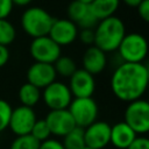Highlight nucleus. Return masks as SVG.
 <instances>
[{"label": "nucleus", "mask_w": 149, "mask_h": 149, "mask_svg": "<svg viewBox=\"0 0 149 149\" xmlns=\"http://www.w3.org/2000/svg\"><path fill=\"white\" fill-rule=\"evenodd\" d=\"M149 79V70L144 63H120L112 73L111 88L121 101L130 102L142 98Z\"/></svg>", "instance_id": "obj_1"}, {"label": "nucleus", "mask_w": 149, "mask_h": 149, "mask_svg": "<svg viewBox=\"0 0 149 149\" xmlns=\"http://www.w3.org/2000/svg\"><path fill=\"white\" fill-rule=\"evenodd\" d=\"M93 30H94L93 45H95L104 52L116 51L123 36L126 35V26L123 21L115 15L99 20Z\"/></svg>", "instance_id": "obj_2"}, {"label": "nucleus", "mask_w": 149, "mask_h": 149, "mask_svg": "<svg viewBox=\"0 0 149 149\" xmlns=\"http://www.w3.org/2000/svg\"><path fill=\"white\" fill-rule=\"evenodd\" d=\"M51 14L42 7H28L21 15L22 30L30 37H40L48 35L54 22Z\"/></svg>", "instance_id": "obj_3"}, {"label": "nucleus", "mask_w": 149, "mask_h": 149, "mask_svg": "<svg viewBox=\"0 0 149 149\" xmlns=\"http://www.w3.org/2000/svg\"><path fill=\"white\" fill-rule=\"evenodd\" d=\"M122 62L143 63L148 54V42L140 33L126 34L116 49Z\"/></svg>", "instance_id": "obj_4"}, {"label": "nucleus", "mask_w": 149, "mask_h": 149, "mask_svg": "<svg viewBox=\"0 0 149 149\" xmlns=\"http://www.w3.org/2000/svg\"><path fill=\"white\" fill-rule=\"evenodd\" d=\"M125 122L136 133L146 135L149 130V104L140 98L128 102L125 109Z\"/></svg>", "instance_id": "obj_5"}, {"label": "nucleus", "mask_w": 149, "mask_h": 149, "mask_svg": "<svg viewBox=\"0 0 149 149\" xmlns=\"http://www.w3.org/2000/svg\"><path fill=\"white\" fill-rule=\"evenodd\" d=\"M68 111L73 118L76 126L85 128L97 120L99 107L92 97L73 98L68 107Z\"/></svg>", "instance_id": "obj_6"}, {"label": "nucleus", "mask_w": 149, "mask_h": 149, "mask_svg": "<svg viewBox=\"0 0 149 149\" xmlns=\"http://www.w3.org/2000/svg\"><path fill=\"white\" fill-rule=\"evenodd\" d=\"M41 99L50 111H54L68 108L73 97L66 84L55 80L43 88Z\"/></svg>", "instance_id": "obj_7"}, {"label": "nucleus", "mask_w": 149, "mask_h": 149, "mask_svg": "<svg viewBox=\"0 0 149 149\" xmlns=\"http://www.w3.org/2000/svg\"><path fill=\"white\" fill-rule=\"evenodd\" d=\"M30 56L35 62L54 64L62 55L61 47L54 42L48 35L33 38L29 47Z\"/></svg>", "instance_id": "obj_8"}, {"label": "nucleus", "mask_w": 149, "mask_h": 149, "mask_svg": "<svg viewBox=\"0 0 149 149\" xmlns=\"http://www.w3.org/2000/svg\"><path fill=\"white\" fill-rule=\"evenodd\" d=\"M36 120L37 118L34 108L21 105L12 109L8 128L16 136L30 134V130Z\"/></svg>", "instance_id": "obj_9"}, {"label": "nucleus", "mask_w": 149, "mask_h": 149, "mask_svg": "<svg viewBox=\"0 0 149 149\" xmlns=\"http://www.w3.org/2000/svg\"><path fill=\"white\" fill-rule=\"evenodd\" d=\"M83 129L86 147L92 149H104L109 144L111 125L108 122L95 120Z\"/></svg>", "instance_id": "obj_10"}, {"label": "nucleus", "mask_w": 149, "mask_h": 149, "mask_svg": "<svg viewBox=\"0 0 149 149\" xmlns=\"http://www.w3.org/2000/svg\"><path fill=\"white\" fill-rule=\"evenodd\" d=\"M78 27L74 22L69 19H55L48 36L56 42L59 47L70 45L77 40L78 36Z\"/></svg>", "instance_id": "obj_11"}, {"label": "nucleus", "mask_w": 149, "mask_h": 149, "mask_svg": "<svg viewBox=\"0 0 149 149\" xmlns=\"http://www.w3.org/2000/svg\"><path fill=\"white\" fill-rule=\"evenodd\" d=\"M69 88L73 98L92 97L95 91L94 76L84 69H77L69 78Z\"/></svg>", "instance_id": "obj_12"}, {"label": "nucleus", "mask_w": 149, "mask_h": 149, "mask_svg": "<svg viewBox=\"0 0 149 149\" xmlns=\"http://www.w3.org/2000/svg\"><path fill=\"white\" fill-rule=\"evenodd\" d=\"M44 120L49 127L51 135H55L57 137H63L76 127L74 120L68 108L49 111Z\"/></svg>", "instance_id": "obj_13"}, {"label": "nucleus", "mask_w": 149, "mask_h": 149, "mask_svg": "<svg viewBox=\"0 0 149 149\" xmlns=\"http://www.w3.org/2000/svg\"><path fill=\"white\" fill-rule=\"evenodd\" d=\"M68 16V19L74 22L80 29H94L98 23L97 17L90 9V5L78 0H72L69 3Z\"/></svg>", "instance_id": "obj_14"}, {"label": "nucleus", "mask_w": 149, "mask_h": 149, "mask_svg": "<svg viewBox=\"0 0 149 149\" xmlns=\"http://www.w3.org/2000/svg\"><path fill=\"white\" fill-rule=\"evenodd\" d=\"M57 73L52 64L35 62L33 63L27 70V80L28 83L33 84L34 86L44 88L49 84L56 80Z\"/></svg>", "instance_id": "obj_15"}, {"label": "nucleus", "mask_w": 149, "mask_h": 149, "mask_svg": "<svg viewBox=\"0 0 149 149\" xmlns=\"http://www.w3.org/2000/svg\"><path fill=\"white\" fill-rule=\"evenodd\" d=\"M83 69L95 76L101 73L107 65V56L106 52L97 48L95 45H90L83 54L81 58Z\"/></svg>", "instance_id": "obj_16"}, {"label": "nucleus", "mask_w": 149, "mask_h": 149, "mask_svg": "<svg viewBox=\"0 0 149 149\" xmlns=\"http://www.w3.org/2000/svg\"><path fill=\"white\" fill-rule=\"evenodd\" d=\"M136 136V133L125 121H120L111 126L109 143H112L116 149H127Z\"/></svg>", "instance_id": "obj_17"}, {"label": "nucleus", "mask_w": 149, "mask_h": 149, "mask_svg": "<svg viewBox=\"0 0 149 149\" xmlns=\"http://www.w3.org/2000/svg\"><path fill=\"white\" fill-rule=\"evenodd\" d=\"M88 5L92 14L99 21L114 15L120 6V0H93Z\"/></svg>", "instance_id": "obj_18"}, {"label": "nucleus", "mask_w": 149, "mask_h": 149, "mask_svg": "<svg viewBox=\"0 0 149 149\" xmlns=\"http://www.w3.org/2000/svg\"><path fill=\"white\" fill-rule=\"evenodd\" d=\"M17 95H19V100L21 101V105L34 107L41 100V90L27 81L19 88Z\"/></svg>", "instance_id": "obj_19"}, {"label": "nucleus", "mask_w": 149, "mask_h": 149, "mask_svg": "<svg viewBox=\"0 0 149 149\" xmlns=\"http://www.w3.org/2000/svg\"><path fill=\"white\" fill-rule=\"evenodd\" d=\"M61 142L64 149H83L86 147L84 140V129L76 126L72 130L63 136V141Z\"/></svg>", "instance_id": "obj_20"}, {"label": "nucleus", "mask_w": 149, "mask_h": 149, "mask_svg": "<svg viewBox=\"0 0 149 149\" xmlns=\"http://www.w3.org/2000/svg\"><path fill=\"white\" fill-rule=\"evenodd\" d=\"M52 65L55 68L56 73L62 76V77H65V78H70V76L77 70L76 62L69 56H62L61 55Z\"/></svg>", "instance_id": "obj_21"}, {"label": "nucleus", "mask_w": 149, "mask_h": 149, "mask_svg": "<svg viewBox=\"0 0 149 149\" xmlns=\"http://www.w3.org/2000/svg\"><path fill=\"white\" fill-rule=\"evenodd\" d=\"M16 37L14 24L7 19H0V45H9Z\"/></svg>", "instance_id": "obj_22"}, {"label": "nucleus", "mask_w": 149, "mask_h": 149, "mask_svg": "<svg viewBox=\"0 0 149 149\" xmlns=\"http://www.w3.org/2000/svg\"><path fill=\"white\" fill-rule=\"evenodd\" d=\"M40 143L31 134L16 136L9 146V149H38Z\"/></svg>", "instance_id": "obj_23"}, {"label": "nucleus", "mask_w": 149, "mask_h": 149, "mask_svg": "<svg viewBox=\"0 0 149 149\" xmlns=\"http://www.w3.org/2000/svg\"><path fill=\"white\" fill-rule=\"evenodd\" d=\"M30 134L38 141V142H43L48 139H50V130H49V127L45 122L44 119H37L30 130Z\"/></svg>", "instance_id": "obj_24"}, {"label": "nucleus", "mask_w": 149, "mask_h": 149, "mask_svg": "<svg viewBox=\"0 0 149 149\" xmlns=\"http://www.w3.org/2000/svg\"><path fill=\"white\" fill-rule=\"evenodd\" d=\"M12 109L13 108L8 101L0 99V133H2L5 129L8 128Z\"/></svg>", "instance_id": "obj_25"}, {"label": "nucleus", "mask_w": 149, "mask_h": 149, "mask_svg": "<svg viewBox=\"0 0 149 149\" xmlns=\"http://www.w3.org/2000/svg\"><path fill=\"white\" fill-rule=\"evenodd\" d=\"M77 38L85 45H93L94 44V30L93 29H80L78 30Z\"/></svg>", "instance_id": "obj_26"}, {"label": "nucleus", "mask_w": 149, "mask_h": 149, "mask_svg": "<svg viewBox=\"0 0 149 149\" xmlns=\"http://www.w3.org/2000/svg\"><path fill=\"white\" fill-rule=\"evenodd\" d=\"M127 149H149V140L144 135H137Z\"/></svg>", "instance_id": "obj_27"}, {"label": "nucleus", "mask_w": 149, "mask_h": 149, "mask_svg": "<svg viewBox=\"0 0 149 149\" xmlns=\"http://www.w3.org/2000/svg\"><path fill=\"white\" fill-rule=\"evenodd\" d=\"M12 0H0V19H7L13 10Z\"/></svg>", "instance_id": "obj_28"}, {"label": "nucleus", "mask_w": 149, "mask_h": 149, "mask_svg": "<svg viewBox=\"0 0 149 149\" xmlns=\"http://www.w3.org/2000/svg\"><path fill=\"white\" fill-rule=\"evenodd\" d=\"M136 9H137L139 16L144 22H148L149 21V0H142L136 7Z\"/></svg>", "instance_id": "obj_29"}, {"label": "nucleus", "mask_w": 149, "mask_h": 149, "mask_svg": "<svg viewBox=\"0 0 149 149\" xmlns=\"http://www.w3.org/2000/svg\"><path fill=\"white\" fill-rule=\"evenodd\" d=\"M38 149H64V147L61 141L50 137V139L41 142Z\"/></svg>", "instance_id": "obj_30"}, {"label": "nucleus", "mask_w": 149, "mask_h": 149, "mask_svg": "<svg viewBox=\"0 0 149 149\" xmlns=\"http://www.w3.org/2000/svg\"><path fill=\"white\" fill-rule=\"evenodd\" d=\"M9 50L5 45H0V68L5 66L9 61Z\"/></svg>", "instance_id": "obj_31"}, {"label": "nucleus", "mask_w": 149, "mask_h": 149, "mask_svg": "<svg viewBox=\"0 0 149 149\" xmlns=\"http://www.w3.org/2000/svg\"><path fill=\"white\" fill-rule=\"evenodd\" d=\"M120 1H122L126 6H128V7H133V8H136L137 6H139V3L142 1V0H120Z\"/></svg>", "instance_id": "obj_32"}, {"label": "nucleus", "mask_w": 149, "mask_h": 149, "mask_svg": "<svg viewBox=\"0 0 149 149\" xmlns=\"http://www.w3.org/2000/svg\"><path fill=\"white\" fill-rule=\"evenodd\" d=\"M33 0H12L13 5L14 6H20V7H24V6H28Z\"/></svg>", "instance_id": "obj_33"}, {"label": "nucleus", "mask_w": 149, "mask_h": 149, "mask_svg": "<svg viewBox=\"0 0 149 149\" xmlns=\"http://www.w3.org/2000/svg\"><path fill=\"white\" fill-rule=\"evenodd\" d=\"M78 1H81V2H85V3H91L93 0H78Z\"/></svg>", "instance_id": "obj_34"}, {"label": "nucleus", "mask_w": 149, "mask_h": 149, "mask_svg": "<svg viewBox=\"0 0 149 149\" xmlns=\"http://www.w3.org/2000/svg\"><path fill=\"white\" fill-rule=\"evenodd\" d=\"M83 149H92V148H88V147H84Z\"/></svg>", "instance_id": "obj_35"}]
</instances>
